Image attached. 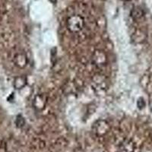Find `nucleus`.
I'll return each mask as SVG.
<instances>
[{"label": "nucleus", "mask_w": 152, "mask_h": 152, "mask_svg": "<svg viewBox=\"0 0 152 152\" xmlns=\"http://www.w3.org/2000/svg\"><path fill=\"white\" fill-rule=\"evenodd\" d=\"M66 26L72 33H78L85 27V19L79 15H73L67 19Z\"/></svg>", "instance_id": "obj_1"}, {"label": "nucleus", "mask_w": 152, "mask_h": 152, "mask_svg": "<svg viewBox=\"0 0 152 152\" xmlns=\"http://www.w3.org/2000/svg\"><path fill=\"white\" fill-rule=\"evenodd\" d=\"M110 130V125L104 119H99L92 126V132L96 136L104 137Z\"/></svg>", "instance_id": "obj_2"}, {"label": "nucleus", "mask_w": 152, "mask_h": 152, "mask_svg": "<svg viewBox=\"0 0 152 152\" xmlns=\"http://www.w3.org/2000/svg\"><path fill=\"white\" fill-rule=\"evenodd\" d=\"M92 62L95 66L98 68H102L107 66L108 62V58L104 50H96L92 54Z\"/></svg>", "instance_id": "obj_3"}, {"label": "nucleus", "mask_w": 152, "mask_h": 152, "mask_svg": "<svg viewBox=\"0 0 152 152\" xmlns=\"http://www.w3.org/2000/svg\"><path fill=\"white\" fill-rule=\"evenodd\" d=\"M92 83L95 89L99 91H104L108 86V80L104 75L95 74L92 78Z\"/></svg>", "instance_id": "obj_4"}, {"label": "nucleus", "mask_w": 152, "mask_h": 152, "mask_svg": "<svg viewBox=\"0 0 152 152\" xmlns=\"http://www.w3.org/2000/svg\"><path fill=\"white\" fill-rule=\"evenodd\" d=\"M48 101V97L46 94H38L33 100V107L37 111L43 110L46 107Z\"/></svg>", "instance_id": "obj_5"}, {"label": "nucleus", "mask_w": 152, "mask_h": 152, "mask_svg": "<svg viewBox=\"0 0 152 152\" xmlns=\"http://www.w3.org/2000/svg\"><path fill=\"white\" fill-rule=\"evenodd\" d=\"M13 62L15 66L19 69H24L28 63V58L24 53H18L13 59Z\"/></svg>", "instance_id": "obj_6"}, {"label": "nucleus", "mask_w": 152, "mask_h": 152, "mask_svg": "<svg viewBox=\"0 0 152 152\" xmlns=\"http://www.w3.org/2000/svg\"><path fill=\"white\" fill-rule=\"evenodd\" d=\"M28 79L25 75L16 76L13 80V87L16 90H21L27 85Z\"/></svg>", "instance_id": "obj_7"}, {"label": "nucleus", "mask_w": 152, "mask_h": 152, "mask_svg": "<svg viewBox=\"0 0 152 152\" xmlns=\"http://www.w3.org/2000/svg\"><path fill=\"white\" fill-rule=\"evenodd\" d=\"M132 39L135 43H142L147 39V34L141 30H137L132 34Z\"/></svg>", "instance_id": "obj_8"}, {"label": "nucleus", "mask_w": 152, "mask_h": 152, "mask_svg": "<svg viewBox=\"0 0 152 152\" xmlns=\"http://www.w3.org/2000/svg\"><path fill=\"white\" fill-rule=\"evenodd\" d=\"M130 15L134 21H138L145 16V12L140 6H135L132 9Z\"/></svg>", "instance_id": "obj_9"}, {"label": "nucleus", "mask_w": 152, "mask_h": 152, "mask_svg": "<svg viewBox=\"0 0 152 152\" xmlns=\"http://www.w3.org/2000/svg\"><path fill=\"white\" fill-rule=\"evenodd\" d=\"M123 150L126 152H133L135 151V143L129 139H125L121 143Z\"/></svg>", "instance_id": "obj_10"}, {"label": "nucleus", "mask_w": 152, "mask_h": 152, "mask_svg": "<svg viewBox=\"0 0 152 152\" xmlns=\"http://www.w3.org/2000/svg\"><path fill=\"white\" fill-rule=\"evenodd\" d=\"M15 125L18 128H22L25 125V119L21 115H18L15 119Z\"/></svg>", "instance_id": "obj_11"}, {"label": "nucleus", "mask_w": 152, "mask_h": 152, "mask_svg": "<svg viewBox=\"0 0 152 152\" xmlns=\"http://www.w3.org/2000/svg\"><path fill=\"white\" fill-rule=\"evenodd\" d=\"M145 105H146V104H145V101L144 100V98L140 97V98L138 99V100H137V107H138V109H143V108H145Z\"/></svg>", "instance_id": "obj_12"}, {"label": "nucleus", "mask_w": 152, "mask_h": 152, "mask_svg": "<svg viewBox=\"0 0 152 152\" xmlns=\"http://www.w3.org/2000/svg\"><path fill=\"white\" fill-rule=\"evenodd\" d=\"M50 1L52 2L53 4H56V2H57V0H50Z\"/></svg>", "instance_id": "obj_13"}, {"label": "nucleus", "mask_w": 152, "mask_h": 152, "mask_svg": "<svg viewBox=\"0 0 152 152\" xmlns=\"http://www.w3.org/2000/svg\"><path fill=\"white\" fill-rule=\"evenodd\" d=\"M124 1H130V0H124Z\"/></svg>", "instance_id": "obj_14"}]
</instances>
